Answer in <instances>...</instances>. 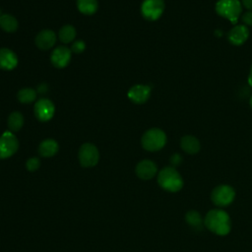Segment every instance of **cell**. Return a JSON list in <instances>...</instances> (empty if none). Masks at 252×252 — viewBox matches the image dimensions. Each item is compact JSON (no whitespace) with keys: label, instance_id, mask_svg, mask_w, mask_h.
Returning <instances> with one entry per match:
<instances>
[{"label":"cell","instance_id":"25","mask_svg":"<svg viewBox=\"0 0 252 252\" xmlns=\"http://www.w3.org/2000/svg\"><path fill=\"white\" fill-rule=\"evenodd\" d=\"M85 48H86V43L83 40H76L72 43L71 51L75 53H81L85 50Z\"/></svg>","mask_w":252,"mask_h":252},{"label":"cell","instance_id":"13","mask_svg":"<svg viewBox=\"0 0 252 252\" xmlns=\"http://www.w3.org/2000/svg\"><path fill=\"white\" fill-rule=\"evenodd\" d=\"M249 37V30L244 25L234 26L228 32L227 39L233 45H242Z\"/></svg>","mask_w":252,"mask_h":252},{"label":"cell","instance_id":"22","mask_svg":"<svg viewBox=\"0 0 252 252\" xmlns=\"http://www.w3.org/2000/svg\"><path fill=\"white\" fill-rule=\"evenodd\" d=\"M76 36V30L71 25L63 26L58 32V37L61 42L63 43H70L75 39Z\"/></svg>","mask_w":252,"mask_h":252},{"label":"cell","instance_id":"30","mask_svg":"<svg viewBox=\"0 0 252 252\" xmlns=\"http://www.w3.org/2000/svg\"><path fill=\"white\" fill-rule=\"evenodd\" d=\"M249 104H250V106H251V108H252V95H251V97H250V100H249Z\"/></svg>","mask_w":252,"mask_h":252},{"label":"cell","instance_id":"18","mask_svg":"<svg viewBox=\"0 0 252 252\" xmlns=\"http://www.w3.org/2000/svg\"><path fill=\"white\" fill-rule=\"evenodd\" d=\"M7 125L9 128V131L18 132L24 125L23 114L19 111H14V112L10 113L8 120H7Z\"/></svg>","mask_w":252,"mask_h":252},{"label":"cell","instance_id":"23","mask_svg":"<svg viewBox=\"0 0 252 252\" xmlns=\"http://www.w3.org/2000/svg\"><path fill=\"white\" fill-rule=\"evenodd\" d=\"M17 98L22 103H31L36 98V92L32 88L21 89L17 94Z\"/></svg>","mask_w":252,"mask_h":252},{"label":"cell","instance_id":"27","mask_svg":"<svg viewBox=\"0 0 252 252\" xmlns=\"http://www.w3.org/2000/svg\"><path fill=\"white\" fill-rule=\"evenodd\" d=\"M169 161H170V164L171 166L175 167V166H178L181 162H182V157L179 155V154H173L170 158H169Z\"/></svg>","mask_w":252,"mask_h":252},{"label":"cell","instance_id":"8","mask_svg":"<svg viewBox=\"0 0 252 252\" xmlns=\"http://www.w3.org/2000/svg\"><path fill=\"white\" fill-rule=\"evenodd\" d=\"M164 11L163 0H144L141 5L142 16L148 21L158 20Z\"/></svg>","mask_w":252,"mask_h":252},{"label":"cell","instance_id":"21","mask_svg":"<svg viewBox=\"0 0 252 252\" xmlns=\"http://www.w3.org/2000/svg\"><path fill=\"white\" fill-rule=\"evenodd\" d=\"M0 28L7 32H14L18 29V21L9 14H3L0 17Z\"/></svg>","mask_w":252,"mask_h":252},{"label":"cell","instance_id":"26","mask_svg":"<svg viewBox=\"0 0 252 252\" xmlns=\"http://www.w3.org/2000/svg\"><path fill=\"white\" fill-rule=\"evenodd\" d=\"M241 21L246 27H252V11H246L241 15Z\"/></svg>","mask_w":252,"mask_h":252},{"label":"cell","instance_id":"19","mask_svg":"<svg viewBox=\"0 0 252 252\" xmlns=\"http://www.w3.org/2000/svg\"><path fill=\"white\" fill-rule=\"evenodd\" d=\"M78 10L85 15H93L98 9L97 0H77Z\"/></svg>","mask_w":252,"mask_h":252},{"label":"cell","instance_id":"6","mask_svg":"<svg viewBox=\"0 0 252 252\" xmlns=\"http://www.w3.org/2000/svg\"><path fill=\"white\" fill-rule=\"evenodd\" d=\"M234 196H235V192L231 186L226 184H221L217 186L213 190L211 194V199L216 206L225 207L233 201Z\"/></svg>","mask_w":252,"mask_h":252},{"label":"cell","instance_id":"4","mask_svg":"<svg viewBox=\"0 0 252 252\" xmlns=\"http://www.w3.org/2000/svg\"><path fill=\"white\" fill-rule=\"evenodd\" d=\"M215 9L219 16L236 24L242 13V4L239 0H218Z\"/></svg>","mask_w":252,"mask_h":252},{"label":"cell","instance_id":"7","mask_svg":"<svg viewBox=\"0 0 252 252\" xmlns=\"http://www.w3.org/2000/svg\"><path fill=\"white\" fill-rule=\"evenodd\" d=\"M19 149V141L11 131H5L0 136V159L12 157Z\"/></svg>","mask_w":252,"mask_h":252},{"label":"cell","instance_id":"10","mask_svg":"<svg viewBox=\"0 0 252 252\" xmlns=\"http://www.w3.org/2000/svg\"><path fill=\"white\" fill-rule=\"evenodd\" d=\"M71 52H72L71 49H69L67 46L56 47L50 55V60L52 65L60 69L66 67L71 60V55H72Z\"/></svg>","mask_w":252,"mask_h":252},{"label":"cell","instance_id":"9","mask_svg":"<svg viewBox=\"0 0 252 252\" xmlns=\"http://www.w3.org/2000/svg\"><path fill=\"white\" fill-rule=\"evenodd\" d=\"M33 112L38 121L46 122L53 117L55 112V106L50 99L39 98L34 104Z\"/></svg>","mask_w":252,"mask_h":252},{"label":"cell","instance_id":"20","mask_svg":"<svg viewBox=\"0 0 252 252\" xmlns=\"http://www.w3.org/2000/svg\"><path fill=\"white\" fill-rule=\"evenodd\" d=\"M186 222L194 229H202L204 225V220L199 212L197 211H189L185 215Z\"/></svg>","mask_w":252,"mask_h":252},{"label":"cell","instance_id":"11","mask_svg":"<svg viewBox=\"0 0 252 252\" xmlns=\"http://www.w3.org/2000/svg\"><path fill=\"white\" fill-rule=\"evenodd\" d=\"M151 96V88L147 85H135L128 91V97L136 104L145 103Z\"/></svg>","mask_w":252,"mask_h":252},{"label":"cell","instance_id":"1","mask_svg":"<svg viewBox=\"0 0 252 252\" xmlns=\"http://www.w3.org/2000/svg\"><path fill=\"white\" fill-rule=\"evenodd\" d=\"M204 225L218 235H225L230 230V219L222 210H211L204 219Z\"/></svg>","mask_w":252,"mask_h":252},{"label":"cell","instance_id":"12","mask_svg":"<svg viewBox=\"0 0 252 252\" xmlns=\"http://www.w3.org/2000/svg\"><path fill=\"white\" fill-rule=\"evenodd\" d=\"M135 172L139 178L143 180H149L157 174L158 167L154 161L150 159H144L136 165Z\"/></svg>","mask_w":252,"mask_h":252},{"label":"cell","instance_id":"5","mask_svg":"<svg viewBox=\"0 0 252 252\" xmlns=\"http://www.w3.org/2000/svg\"><path fill=\"white\" fill-rule=\"evenodd\" d=\"M78 157L82 166L93 167L98 162L99 153L94 144L85 143L80 147Z\"/></svg>","mask_w":252,"mask_h":252},{"label":"cell","instance_id":"14","mask_svg":"<svg viewBox=\"0 0 252 252\" xmlns=\"http://www.w3.org/2000/svg\"><path fill=\"white\" fill-rule=\"evenodd\" d=\"M56 34L51 30H43L37 33L34 42L35 45L41 50L50 49L56 42Z\"/></svg>","mask_w":252,"mask_h":252},{"label":"cell","instance_id":"24","mask_svg":"<svg viewBox=\"0 0 252 252\" xmlns=\"http://www.w3.org/2000/svg\"><path fill=\"white\" fill-rule=\"evenodd\" d=\"M39 166H40V160L38 158H35V157L29 158L26 162V167L29 171H35L39 168Z\"/></svg>","mask_w":252,"mask_h":252},{"label":"cell","instance_id":"2","mask_svg":"<svg viewBox=\"0 0 252 252\" xmlns=\"http://www.w3.org/2000/svg\"><path fill=\"white\" fill-rule=\"evenodd\" d=\"M159 186L169 192H177L183 186V180L179 172L173 166L163 167L158 175Z\"/></svg>","mask_w":252,"mask_h":252},{"label":"cell","instance_id":"17","mask_svg":"<svg viewBox=\"0 0 252 252\" xmlns=\"http://www.w3.org/2000/svg\"><path fill=\"white\" fill-rule=\"evenodd\" d=\"M59 150L58 143L53 139H46L38 146V154L43 158L53 157Z\"/></svg>","mask_w":252,"mask_h":252},{"label":"cell","instance_id":"15","mask_svg":"<svg viewBox=\"0 0 252 252\" xmlns=\"http://www.w3.org/2000/svg\"><path fill=\"white\" fill-rule=\"evenodd\" d=\"M18 57L16 53L9 48H0V69L10 71L17 67Z\"/></svg>","mask_w":252,"mask_h":252},{"label":"cell","instance_id":"3","mask_svg":"<svg viewBox=\"0 0 252 252\" xmlns=\"http://www.w3.org/2000/svg\"><path fill=\"white\" fill-rule=\"evenodd\" d=\"M142 147L149 152L161 150L166 144V135L159 128H151L147 130L141 139Z\"/></svg>","mask_w":252,"mask_h":252},{"label":"cell","instance_id":"29","mask_svg":"<svg viewBox=\"0 0 252 252\" xmlns=\"http://www.w3.org/2000/svg\"><path fill=\"white\" fill-rule=\"evenodd\" d=\"M248 83H249V85L252 87V64H251V68H250L249 75H248Z\"/></svg>","mask_w":252,"mask_h":252},{"label":"cell","instance_id":"16","mask_svg":"<svg viewBox=\"0 0 252 252\" xmlns=\"http://www.w3.org/2000/svg\"><path fill=\"white\" fill-rule=\"evenodd\" d=\"M180 147L186 154L195 155L200 151L201 144L195 136L185 135L180 140Z\"/></svg>","mask_w":252,"mask_h":252},{"label":"cell","instance_id":"31","mask_svg":"<svg viewBox=\"0 0 252 252\" xmlns=\"http://www.w3.org/2000/svg\"><path fill=\"white\" fill-rule=\"evenodd\" d=\"M2 15H3V14H2V11H1V10H0V17H1V16H2Z\"/></svg>","mask_w":252,"mask_h":252},{"label":"cell","instance_id":"28","mask_svg":"<svg viewBox=\"0 0 252 252\" xmlns=\"http://www.w3.org/2000/svg\"><path fill=\"white\" fill-rule=\"evenodd\" d=\"M242 7H245L248 11H252V0H241Z\"/></svg>","mask_w":252,"mask_h":252}]
</instances>
